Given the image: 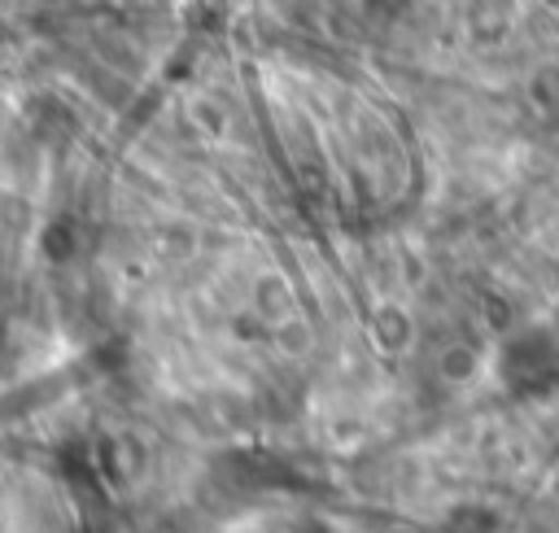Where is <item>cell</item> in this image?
Here are the masks:
<instances>
[{
    "label": "cell",
    "mask_w": 559,
    "mask_h": 533,
    "mask_svg": "<svg viewBox=\"0 0 559 533\" xmlns=\"http://www.w3.org/2000/svg\"><path fill=\"white\" fill-rule=\"evenodd\" d=\"M0 354H4V328H0Z\"/></svg>",
    "instance_id": "1"
}]
</instances>
